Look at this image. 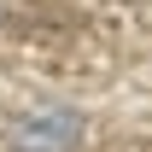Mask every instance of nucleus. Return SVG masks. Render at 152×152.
I'll use <instances>...</instances> for the list:
<instances>
[{"label":"nucleus","instance_id":"nucleus-1","mask_svg":"<svg viewBox=\"0 0 152 152\" xmlns=\"http://www.w3.org/2000/svg\"><path fill=\"white\" fill-rule=\"evenodd\" d=\"M76 134H82V117L76 111H35L12 123V146L18 152H70Z\"/></svg>","mask_w":152,"mask_h":152}]
</instances>
